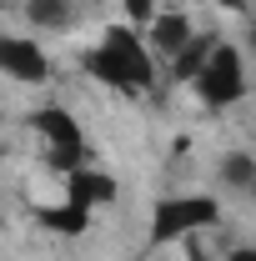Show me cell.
<instances>
[{
  "label": "cell",
  "instance_id": "cell-1",
  "mask_svg": "<svg viewBox=\"0 0 256 261\" xmlns=\"http://www.w3.org/2000/svg\"><path fill=\"white\" fill-rule=\"evenodd\" d=\"M86 70L96 81H106L111 91H151V81H156L151 50H146V40L131 25H111L106 40L86 56Z\"/></svg>",
  "mask_w": 256,
  "mask_h": 261
},
{
  "label": "cell",
  "instance_id": "cell-3",
  "mask_svg": "<svg viewBox=\"0 0 256 261\" xmlns=\"http://www.w3.org/2000/svg\"><path fill=\"white\" fill-rule=\"evenodd\" d=\"M196 96L206 100L211 111H226V106H236V100L246 96V70H241V50H231V45H216L211 50V61L206 70L191 81Z\"/></svg>",
  "mask_w": 256,
  "mask_h": 261
},
{
  "label": "cell",
  "instance_id": "cell-11",
  "mask_svg": "<svg viewBox=\"0 0 256 261\" xmlns=\"http://www.w3.org/2000/svg\"><path fill=\"white\" fill-rule=\"evenodd\" d=\"M25 10H31L35 25H45V31H61V25H70V0H31Z\"/></svg>",
  "mask_w": 256,
  "mask_h": 261
},
{
  "label": "cell",
  "instance_id": "cell-8",
  "mask_svg": "<svg viewBox=\"0 0 256 261\" xmlns=\"http://www.w3.org/2000/svg\"><path fill=\"white\" fill-rule=\"evenodd\" d=\"M40 226L61 231V236H81V231L91 226V206H81V201H56V206H40Z\"/></svg>",
  "mask_w": 256,
  "mask_h": 261
},
{
  "label": "cell",
  "instance_id": "cell-12",
  "mask_svg": "<svg viewBox=\"0 0 256 261\" xmlns=\"http://www.w3.org/2000/svg\"><path fill=\"white\" fill-rule=\"evenodd\" d=\"M121 10H126V20H131V25H146V31H151V20L161 15V5H156V0H121Z\"/></svg>",
  "mask_w": 256,
  "mask_h": 261
},
{
  "label": "cell",
  "instance_id": "cell-5",
  "mask_svg": "<svg viewBox=\"0 0 256 261\" xmlns=\"http://www.w3.org/2000/svg\"><path fill=\"white\" fill-rule=\"evenodd\" d=\"M0 70L15 75V81H25V86H40V81L50 75L40 45H35V40H20V35H0Z\"/></svg>",
  "mask_w": 256,
  "mask_h": 261
},
{
  "label": "cell",
  "instance_id": "cell-9",
  "mask_svg": "<svg viewBox=\"0 0 256 261\" xmlns=\"http://www.w3.org/2000/svg\"><path fill=\"white\" fill-rule=\"evenodd\" d=\"M211 50H216V40H191V45L171 61V75H176V81H196V75L206 70V61H211Z\"/></svg>",
  "mask_w": 256,
  "mask_h": 261
},
{
  "label": "cell",
  "instance_id": "cell-2",
  "mask_svg": "<svg viewBox=\"0 0 256 261\" xmlns=\"http://www.w3.org/2000/svg\"><path fill=\"white\" fill-rule=\"evenodd\" d=\"M221 206L211 196H171L151 211V246H171V241H186L191 231L216 226Z\"/></svg>",
  "mask_w": 256,
  "mask_h": 261
},
{
  "label": "cell",
  "instance_id": "cell-15",
  "mask_svg": "<svg viewBox=\"0 0 256 261\" xmlns=\"http://www.w3.org/2000/svg\"><path fill=\"white\" fill-rule=\"evenodd\" d=\"M251 50H256V31H251Z\"/></svg>",
  "mask_w": 256,
  "mask_h": 261
},
{
  "label": "cell",
  "instance_id": "cell-10",
  "mask_svg": "<svg viewBox=\"0 0 256 261\" xmlns=\"http://www.w3.org/2000/svg\"><path fill=\"white\" fill-rule=\"evenodd\" d=\"M221 181L231 186V191H256V161L246 156V151H231L221 161Z\"/></svg>",
  "mask_w": 256,
  "mask_h": 261
},
{
  "label": "cell",
  "instance_id": "cell-13",
  "mask_svg": "<svg viewBox=\"0 0 256 261\" xmlns=\"http://www.w3.org/2000/svg\"><path fill=\"white\" fill-rule=\"evenodd\" d=\"M221 261H256V246H236V251H226Z\"/></svg>",
  "mask_w": 256,
  "mask_h": 261
},
{
  "label": "cell",
  "instance_id": "cell-14",
  "mask_svg": "<svg viewBox=\"0 0 256 261\" xmlns=\"http://www.w3.org/2000/svg\"><path fill=\"white\" fill-rule=\"evenodd\" d=\"M211 5H226V10H236V5H241V0H211Z\"/></svg>",
  "mask_w": 256,
  "mask_h": 261
},
{
  "label": "cell",
  "instance_id": "cell-7",
  "mask_svg": "<svg viewBox=\"0 0 256 261\" xmlns=\"http://www.w3.org/2000/svg\"><path fill=\"white\" fill-rule=\"evenodd\" d=\"M65 196L81 201V206H111V201H116V181H111L106 171L75 166V171H65Z\"/></svg>",
  "mask_w": 256,
  "mask_h": 261
},
{
  "label": "cell",
  "instance_id": "cell-6",
  "mask_svg": "<svg viewBox=\"0 0 256 261\" xmlns=\"http://www.w3.org/2000/svg\"><path fill=\"white\" fill-rule=\"evenodd\" d=\"M146 40H151V56H166V61H176V56H181V50L196 40L191 15H186V10H161L156 20H151V31H146Z\"/></svg>",
  "mask_w": 256,
  "mask_h": 261
},
{
  "label": "cell",
  "instance_id": "cell-4",
  "mask_svg": "<svg viewBox=\"0 0 256 261\" xmlns=\"http://www.w3.org/2000/svg\"><path fill=\"white\" fill-rule=\"evenodd\" d=\"M31 126L50 141V161L61 166V171H75V166H81V156H86V136H81V121H75L70 111L45 106V111L31 116Z\"/></svg>",
  "mask_w": 256,
  "mask_h": 261
}]
</instances>
